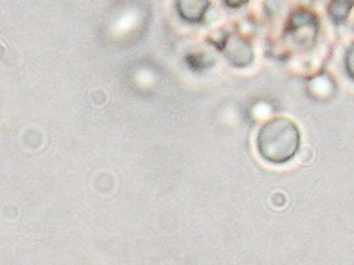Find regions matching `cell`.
<instances>
[{
    "label": "cell",
    "mask_w": 354,
    "mask_h": 265,
    "mask_svg": "<svg viewBox=\"0 0 354 265\" xmlns=\"http://www.w3.org/2000/svg\"><path fill=\"white\" fill-rule=\"evenodd\" d=\"M288 34L295 42H311L316 34V20L308 12H295L288 23Z\"/></svg>",
    "instance_id": "cell-2"
},
{
    "label": "cell",
    "mask_w": 354,
    "mask_h": 265,
    "mask_svg": "<svg viewBox=\"0 0 354 265\" xmlns=\"http://www.w3.org/2000/svg\"><path fill=\"white\" fill-rule=\"evenodd\" d=\"M225 52L232 63L239 65V67H245L252 62V47L242 39H232Z\"/></svg>",
    "instance_id": "cell-3"
},
{
    "label": "cell",
    "mask_w": 354,
    "mask_h": 265,
    "mask_svg": "<svg viewBox=\"0 0 354 265\" xmlns=\"http://www.w3.org/2000/svg\"><path fill=\"white\" fill-rule=\"evenodd\" d=\"M346 67H348L349 75L354 78V45H351L348 50V55H346Z\"/></svg>",
    "instance_id": "cell-5"
},
{
    "label": "cell",
    "mask_w": 354,
    "mask_h": 265,
    "mask_svg": "<svg viewBox=\"0 0 354 265\" xmlns=\"http://www.w3.org/2000/svg\"><path fill=\"white\" fill-rule=\"evenodd\" d=\"M209 3L207 2H197V0H186V2H179L177 9L181 12V15L190 22H195V20L202 19L204 12Z\"/></svg>",
    "instance_id": "cell-4"
},
{
    "label": "cell",
    "mask_w": 354,
    "mask_h": 265,
    "mask_svg": "<svg viewBox=\"0 0 354 265\" xmlns=\"http://www.w3.org/2000/svg\"><path fill=\"white\" fill-rule=\"evenodd\" d=\"M260 156L274 165L290 161L300 148V129L288 118H274L260 128L257 136Z\"/></svg>",
    "instance_id": "cell-1"
}]
</instances>
